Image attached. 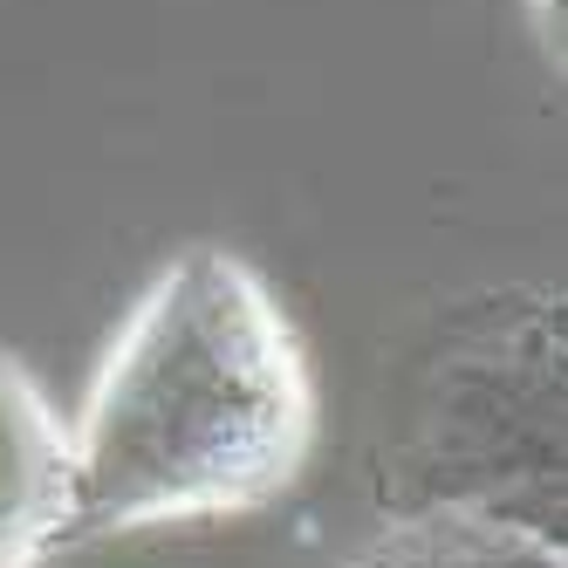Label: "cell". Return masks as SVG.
Here are the masks:
<instances>
[{"label": "cell", "mask_w": 568, "mask_h": 568, "mask_svg": "<svg viewBox=\"0 0 568 568\" xmlns=\"http://www.w3.org/2000/svg\"><path fill=\"white\" fill-rule=\"evenodd\" d=\"M315 453V377L267 274L185 247L110 336L75 459V541L281 500Z\"/></svg>", "instance_id": "6da1fadb"}, {"label": "cell", "mask_w": 568, "mask_h": 568, "mask_svg": "<svg viewBox=\"0 0 568 568\" xmlns=\"http://www.w3.org/2000/svg\"><path fill=\"white\" fill-rule=\"evenodd\" d=\"M75 541V459L55 397L0 349V568H42Z\"/></svg>", "instance_id": "7a4b0ae2"}, {"label": "cell", "mask_w": 568, "mask_h": 568, "mask_svg": "<svg viewBox=\"0 0 568 568\" xmlns=\"http://www.w3.org/2000/svg\"><path fill=\"white\" fill-rule=\"evenodd\" d=\"M343 568H568L561 541L527 520L479 514V507H438L390 520Z\"/></svg>", "instance_id": "3957f363"}]
</instances>
